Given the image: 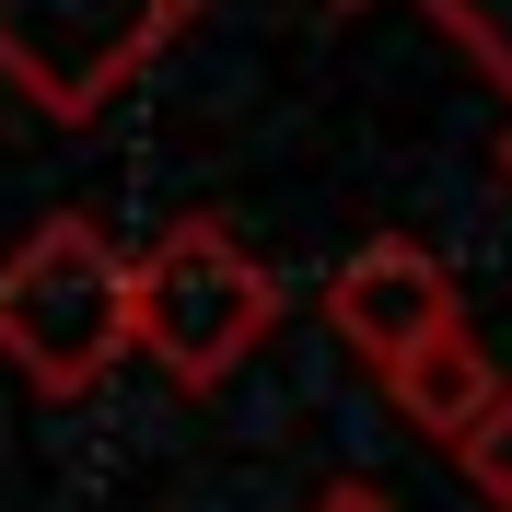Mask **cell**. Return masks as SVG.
Masks as SVG:
<instances>
[{
    "label": "cell",
    "instance_id": "cell-10",
    "mask_svg": "<svg viewBox=\"0 0 512 512\" xmlns=\"http://www.w3.org/2000/svg\"><path fill=\"white\" fill-rule=\"evenodd\" d=\"M326 12H384V0H326Z\"/></svg>",
    "mask_w": 512,
    "mask_h": 512
},
{
    "label": "cell",
    "instance_id": "cell-3",
    "mask_svg": "<svg viewBox=\"0 0 512 512\" xmlns=\"http://www.w3.org/2000/svg\"><path fill=\"white\" fill-rule=\"evenodd\" d=\"M210 0H0V82L47 128H94Z\"/></svg>",
    "mask_w": 512,
    "mask_h": 512
},
{
    "label": "cell",
    "instance_id": "cell-2",
    "mask_svg": "<svg viewBox=\"0 0 512 512\" xmlns=\"http://www.w3.org/2000/svg\"><path fill=\"white\" fill-rule=\"evenodd\" d=\"M0 361L47 408L94 396L128 361V245L94 210H47L24 245L0 256Z\"/></svg>",
    "mask_w": 512,
    "mask_h": 512
},
{
    "label": "cell",
    "instance_id": "cell-4",
    "mask_svg": "<svg viewBox=\"0 0 512 512\" xmlns=\"http://www.w3.org/2000/svg\"><path fill=\"white\" fill-rule=\"evenodd\" d=\"M454 315H466V291H454V268L419 245V233H373V245H350L326 268V326H338V350H350L361 373H384L408 338H431V326H454Z\"/></svg>",
    "mask_w": 512,
    "mask_h": 512
},
{
    "label": "cell",
    "instance_id": "cell-6",
    "mask_svg": "<svg viewBox=\"0 0 512 512\" xmlns=\"http://www.w3.org/2000/svg\"><path fill=\"white\" fill-rule=\"evenodd\" d=\"M431 24H443L454 59H478V82L512 105V0H419Z\"/></svg>",
    "mask_w": 512,
    "mask_h": 512
},
{
    "label": "cell",
    "instance_id": "cell-7",
    "mask_svg": "<svg viewBox=\"0 0 512 512\" xmlns=\"http://www.w3.org/2000/svg\"><path fill=\"white\" fill-rule=\"evenodd\" d=\"M454 466H466V489H478L489 512H512V373L489 384V408L454 431Z\"/></svg>",
    "mask_w": 512,
    "mask_h": 512
},
{
    "label": "cell",
    "instance_id": "cell-9",
    "mask_svg": "<svg viewBox=\"0 0 512 512\" xmlns=\"http://www.w3.org/2000/svg\"><path fill=\"white\" fill-rule=\"evenodd\" d=\"M489 175H501V187H512V117H501V140H489Z\"/></svg>",
    "mask_w": 512,
    "mask_h": 512
},
{
    "label": "cell",
    "instance_id": "cell-8",
    "mask_svg": "<svg viewBox=\"0 0 512 512\" xmlns=\"http://www.w3.org/2000/svg\"><path fill=\"white\" fill-rule=\"evenodd\" d=\"M303 512H396V501H384L373 478H338V489H315V501H303Z\"/></svg>",
    "mask_w": 512,
    "mask_h": 512
},
{
    "label": "cell",
    "instance_id": "cell-5",
    "mask_svg": "<svg viewBox=\"0 0 512 512\" xmlns=\"http://www.w3.org/2000/svg\"><path fill=\"white\" fill-rule=\"evenodd\" d=\"M489 384H501V361H489L478 326L454 315V326H431V338H408V350L384 361V408L408 419L419 443H454V431L489 408Z\"/></svg>",
    "mask_w": 512,
    "mask_h": 512
},
{
    "label": "cell",
    "instance_id": "cell-1",
    "mask_svg": "<svg viewBox=\"0 0 512 512\" xmlns=\"http://www.w3.org/2000/svg\"><path fill=\"white\" fill-rule=\"evenodd\" d=\"M268 326H280V280L222 210H175L152 245H128V350L163 384L210 396Z\"/></svg>",
    "mask_w": 512,
    "mask_h": 512
}]
</instances>
